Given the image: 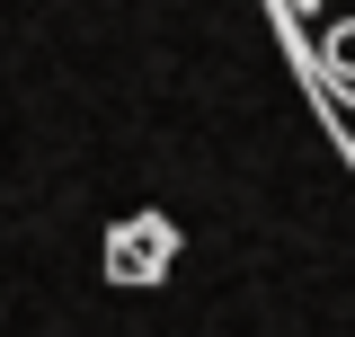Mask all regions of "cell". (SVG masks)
Listing matches in <instances>:
<instances>
[{
	"instance_id": "6da1fadb",
	"label": "cell",
	"mask_w": 355,
	"mask_h": 337,
	"mask_svg": "<svg viewBox=\"0 0 355 337\" xmlns=\"http://www.w3.org/2000/svg\"><path fill=\"white\" fill-rule=\"evenodd\" d=\"M293 53L311 62V89L355 98V0H275Z\"/></svg>"
}]
</instances>
